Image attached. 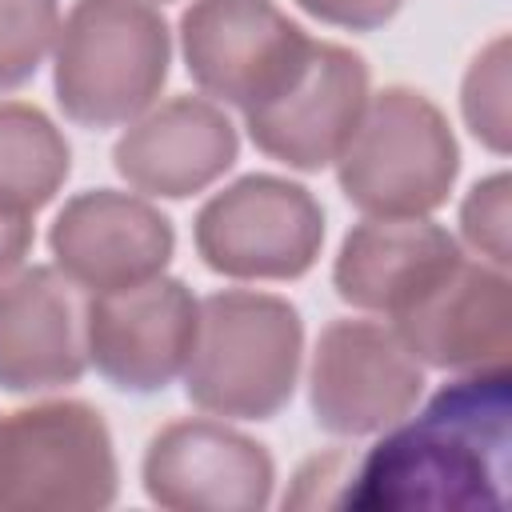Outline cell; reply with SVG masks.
Here are the masks:
<instances>
[{"label": "cell", "instance_id": "6da1fadb", "mask_svg": "<svg viewBox=\"0 0 512 512\" xmlns=\"http://www.w3.org/2000/svg\"><path fill=\"white\" fill-rule=\"evenodd\" d=\"M508 364L456 372L420 416H404L352 468L344 508L456 512L508 500Z\"/></svg>", "mask_w": 512, "mask_h": 512}, {"label": "cell", "instance_id": "7a4b0ae2", "mask_svg": "<svg viewBox=\"0 0 512 512\" xmlns=\"http://www.w3.org/2000/svg\"><path fill=\"white\" fill-rule=\"evenodd\" d=\"M304 360L300 312L272 292L220 288L200 300L184 396L224 420H272L288 408Z\"/></svg>", "mask_w": 512, "mask_h": 512}, {"label": "cell", "instance_id": "3957f363", "mask_svg": "<svg viewBox=\"0 0 512 512\" xmlns=\"http://www.w3.org/2000/svg\"><path fill=\"white\" fill-rule=\"evenodd\" d=\"M172 32L140 0H76L52 48V88L80 128H120L144 116L168 80Z\"/></svg>", "mask_w": 512, "mask_h": 512}, {"label": "cell", "instance_id": "277c9868", "mask_svg": "<svg viewBox=\"0 0 512 512\" xmlns=\"http://www.w3.org/2000/svg\"><path fill=\"white\" fill-rule=\"evenodd\" d=\"M332 164L344 200L364 216H428L448 204L460 148L424 92L392 84L368 96Z\"/></svg>", "mask_w": 512, "mask_h": 512}, {"label": "cell", "instance_id": "5b68a950", "mask_svg": "<svg viewBox=\"0 0 512 512\" xmlns=\"http://www.w3.org/2000/svg\"><path fill=\"white\" fill-rule=\"evenodd\" d=\"M116 452L84 400H40L0 420V512H96L116 500Z\"/></svg>", "mask_w": 512, "mask_h": 512}, {"label": "cell", "instance_id": "8992f818", "mask_svg": "<svg viewBox=\"0 0 512 512\" xmlns=\"http://www.w3.org/2000/svg\"><path fill=\"white\" fill-rule=\"evenodd\" d=\"M192 240L216 276L300 280L324 248V208L304 184L248 172L204 200Z\"/></svg>", "mask_w": 512, "mask_h": 512}, {"label": "cell", "instance_id": "52a82bcc", "mask_svg": "<svg viewBox=\"0 0 512 512\" xmlns=\"http://www.w3.org/2000/svg\"><path fill=\"white\" fill-rule=\"evenodd\" d=\"M312 36L272 0H192L180 52L196 88L240 112L276 96L304 64Z\"/></svg>", "mask_w": 512, "mask_h": 512}, {"label": "cell", "instance_id": "ba28073f", "mask_svg": "<svg viewBox=\"0 0 512 512\" xmlns=\"http://www.w3.org/2000/svg\"><path fill=\"white\" fill-rule=\"evenodd\" d=\"M424 364L380 320H332L316 336L308 404L328 436H372L412 416Z\"/></svg>", "mask_w": 512, "mask_h": 512}, {"label": "cell", "instance_id": "9c48e42d", "mask_svg": "<svg viewBox=\"0 0 512 512\" xmlns=\"http://www.w3.org/2000/svg\"><path fill=\"white\" fill-rule=\"evenodd\" d=\"M200 300L184 280L152 276L132 288L96 292L84 308L88 364L120 392L152 396L184 376Z\"/></svg>", "mask_w": 512, "mask_h": 512}, {"label": "cell", "instance_id": "30bf717a", "mask_svg": "<svg viewBox=\"0 0 512 512\" xmlns=\"http://www.w3.org/2000/svg\"><path fill=\"white\" fill-rule=\"evenodd\" d=\"M368 96L364 56L332 40H312L300 72L276 96L248 108L244 128L264 156L296 172H320L348 144Z\"/></svg>", "mask_w": 512, "mask_h": 512}, {"label": "cell", "instance_id": "8fae6325", "mask_svg": "<svg viewBox=\"0 0 512 512\" xmlns=\"http://www.w3.org/2000/svg\"><path fill=\"white\" fill-rule=\"evenodd\" d=\"M140 476L148 500L168 512H260L272 500L276 464L252 436L192 416L148 440Z\"/></svg>", "mask_w": 512, "mask_h": 512}, {"label": "cell", "instance_id": "7c38bea8", "mask_svg": "<svg viewBox=\"0 0 512 512\" xmlns=\"http://www.w3.org/2000/svg\"><path fill=\"white\" fill-rule=\"evenodd\" d=\"M48 248L56 268L76 288L96 296L164 276L176 252V232L148 196L88 188L56 212Z\"/></svg>", "mask_w": 512, "mask_h": 512}, {"label": "cell", "instance_id": "4fadbf2b", "mask_svg": "<svg viewBox=\"0 0 512 512\" xmlns=\"http://www.w3.org/2000/svg\"><path fill=\"white\" fill-rule=\"evenodd\" d=\"M88 292L56 264H32L0 280V388L16 396L56 392L88 372Z\"/></svg>", "mask_w": 512, "mask_h": 512}, {"label": "cell", "instance_id": "5bb4252c", "mask_svg": "<svg viewBox=\"0 0 512 512\" xmlns=\"http://www.w3.org/2000/svg\"><path fill=\"white\" fill-rule=\"evenodd\" d=\"M392 328L424 368L476 372L508 364L512 280L496 264L460 256L416 304L392 316Z\"/></svg>", "mask_w": 512, "mask_h": 512}, {"label": "cell", "instance_id": "9a60e30c", "mask_svg": "<svg viewBox=\"0 0 512 512\" xmlns=\"http://www.w3.org/2000/svg\"><path fill=\"white\" fill-rule=\"evenodd\" d=\"M240 152L236 124L216 100L172 96L136 116L112 144V168L148 200H188L212 188Z\"/></svg>", "mask_w": 512, "mask_h": 512}, {"label": "cell", "instance_id": "2e32d148", "mask_svg": "<svg viewBox=\"0 0 512 512\" xmlns=\"http://www.w3.org/2000/svg\"><path fill=\"white\" fill-rule=\"evenodd\" d=\"M460 256L456 236L428 216H364L336 252L332 288L360 312L400 316Z\"/></svg>", "mask_w": 512, "mask_h": 512}, {"label": "cell", "instance_id": "e0dca14e", "mask_svg": "<svg viewBox=\"0 0 512 512\" xmlns=\"http://www.w3.org/2000/svg\"><path fill=\"white\" fill-rule=\"evenodd\" d=\"M72 148L64 132L24 100H0V212L36 216L64 188Z\"/></svg>", "mask_w": 512, "mask_h": 512}, {"label": "cell", "instance_id": "ac0fdd59", "mask_svg": "<svg viewBox=\"0 0 512 512\" xmlns=\"http://www.w3.org/2000/svg\"><path fill=\"white\" fill-rule=\"evenodd\" d=\"M60 0H0V92L24 88L52 56Z\"/></svg>", "mask_w": 512, "mask_h": 512}, {"label": "cell", "instance_id": "d6986e66", "mask_svg": "<svg viewBox=\"0 0 512 512\" xmlns=\"http://www.w3.org/2000/svg\"><path fill=\"white\" fill-rule=\"evenodd\" d=\"M460 108H464L468 132L484 148L504 156L508 132H512L508 128V36H496L476 52V60L464 72Z\"/></svg>", "mask_w": 512, "mask_h": 512}, {"label": "cell", "instance_id": "ffe728a7", "mask_svg": "<svg viewBox=\"0 0 512 512\" xmlns=\"http://www.w3.org/2000/svg\"><path fill=\"white\" fill-rule=\"evenodd\" d=\"M512 180L508 172H492L476 180L460 204V236L484 260L508 272L512 264Z\"/></svg>", "mask_w": 512, "mask_h": 512}, {"label": "cell", "instance_id": "44dd1931", "mask_svg": "<svg viewBox=\"0 0 512 512\" xmlns=\"http://www.w3.org/2000/svg\"><path fill=\"white\" fill-rule=\"evenodd\" d=\"M352 468L356 464H352L348 452L312 456L308 464H300L292 492H284V508H328V504L344 508V496H348V484H352Z\"/></svg>", "mask_w": 512, "mask_h": 512}, {"label": "cell", "instance_id": "7402d4cb", "mask_svg": "<svg viewBox=\"0 0 512 512\" xmlns=\"http://www.w3.org/2000/svg\"><path fill=\"white\" fill-rule=\"evenodd\" d=\"M296 4L320 24L348 32H376L404 8V0H296Z\"/></svg>", "mask_w": 512, "mask_h": 512}, {"label": "cell", "instance_id": "603a6c76", "mask_svg": "<svg viewBox=\"0 0 512 512\" xmlns=\"http://www.w3.org/2000/svg\"><path fill=\"white\" fill-rule=\"evenodd\" d=\"M32 240H36L32 216L0 212V280L24 264V256L32 252Z\"/></svg>", "mask_w": 512, "mask_h": 512}, {"label": "cell", "instance_id": "cb8c5ba5", "mask_svg": "<svg viewBox=\"0 0 512 512\" xmlns=\"http://www.w3.org/2000/svg\"><path fill=\"white\" fill-rule=\"evenodd\" d=\"M140 4H168V0H140Z\"/></svg>", "mask_w": 512, "mask_h": 512}]
</instances>
